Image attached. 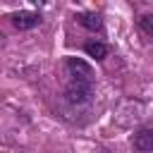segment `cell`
Instances as JSON below:
<instances>
[{
	"label": "cell",
	"instance_id": "obj_1",
	"mask_svg": "<svg viewBox=\"0 0 153 153\" xmlns=\"http://www.w3.org/2000/svg\"><path fill=\"white\" fill-rule=\"evenodd\" d=\"M65 100L74 108L91 105V100H93V79H67L65 76Z\"/></svg>",
	"mask_w": 153,
	"mask_h": 153
},
{
	"label": "cell",
	"instance_id": "obj_2",
	"mask_svg": "<svg viewBox=\"0 0 153 153\" xmlns=\"http://www.w3.org/2000/svg\"><path fill=\"white\" fill-rule=\"evenodd\" d=\"M62 76H67V79H93V69L81 57H67L62 62Z\"/></svg>",
	"mask_w": 153,
	"mask_h": 153
},
{
	"label": "cell",
	"instance_id": "obj_3",
	"mask_svg": "<svg viewBox=\"0 0 153 153\" xmlns=\"http://www.w3.org/2000/svg\"><path fill=\"white\" fill-rule=\"evenodd\" d=\"M10 22H12V26L19 29V31H29V29H33V26L41 24V14L33 12V10H19V12L10 14Z\"/></svg>",
	"mask_w": 153,
	"mask_h": 153
},
{
	"label": "cell",
	"instance_id": "obj_4",
	"mask_svg": "<svg viewBox=\"0 0 153 153\" xmlns=\"http://www.w3.org/2000/svg\"><path fill=\"white\" fill-rule=\"evenodd\" d=\"M74 19H76V24H81L88 31H103V17L98 12H76Z\"/></svg>",
	"mask_w": 153,
	"mask_h": 153
},
{
	"label": "cell",
	"instance_id": "obj_5",
	"mask_svg": "<svg viewBox=\"0 0 153 153\" xmlns=\"http://www.w3.org/2000/svg\"><path fill=\"white\" fill-rule=\"evenodd\" d=\"M131 146L141 153H151L153 151V129H139L131 136Z\"/></svg>",
	"mask_w": 153,
	"mask_h": 153
},
{
	"label": "cell",
	"instance_id": "obj_6",
	"mask_svg": "<svg viewBox=\"0 0 153 153\" xmlns=\"http://www.w3.org/2000/svg\"><path fill=\"white\" fill-rule=\"evenodd\" d=\"M84 53H86L88 57H93V60H105L108 53H110V48H108L103 41H86V43H84Z\"/></svg>",
	"mask_w": 153,
	"mask_h": 153
},
{
	"label": "cell",
	"instance_id": "obj_7",
	"mask_svg": "<svg viewBox=\"0 0 153 153\" xmlns=\"http://www.w3.org/2000/svg\"><path fill=\"white\" fill-rule=\"evenodd\" d=\"M136 26H139V31H141L143 36L153 38V14H141V17L136 19Z\"/></svg>",
	"mask_w": 153,
	"mask_h": 153
}]
</instances>
